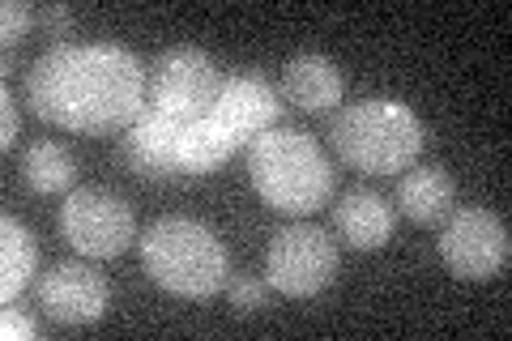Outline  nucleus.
<instances>
[{
    "instance_id": "obj_20",
    "label": "nucleus",
    "mask_w": 512,
    "mask_h": 341,
    "mask_svg": "<svg viewBox=\"0 0 512 341\" xmlns=\"http://www.w3.org/2000/svg\"><path fill=\"white\" fill-rule=\"evenodd\" d=\"M18 141V103L9 90H0V150H13Z\"/></svg>"
},
{
    "instance_id": "obj_16",
    "label": "nucleus",
    "mask_w": 512,
    "mask_h": 341,
    "mask_svg": "<svg viewBox=\"0 0 512 341\" xmlns=\"http://www.w3.org/2000/svg\"><path fill=\"white\" fill-rule=\"evenodd\" d=\"M0 235H5V239H0V299L13 303L30 286V278H35L39 248H35L30 231L13 214L0 218Z\"/></svg>"
},
{
    "instance_id": "obj_5",
    "label": "nucleus",
    "mask_w": 512,
    "mask_h": 341,
    "mask_svg": "<svg viewBox=\"0 0 512 341\" xmlns=\"http://www.w3.org/2000/svg\"><path fill=\"white\" fill-rule=\"evenodd\" d=\"M338 273V243L320 226H282L265 252V282L286 299L320 295Z\"/></svg>"
},
{
    "instance_id": "obj_13",
    "label": "nucleus",
    "mask_w": 512,
    "mask_h": 341,
    "mask_svg": "<svg viewBox=\"0 0 512 341\" xmlns=\"http://www.w3.org/2000/svg\"><path fill=\"white\" fill-rule=\"evenodd\" d=\"M282 90H286V99L303 111H329L342 103V73L333 60L308 52V56H295L286 64Z\"/></svg>"
},
{
    "instance_id": "obj_11",
    "label": "nucleus",
    "mask_w": 512,
    "mask_h": 341,
    "mask_svg": "<svg viewBox=\"0 0 512 341\" xmlns=\"http://www.w3.org/2000/svg\"><path fill=\"white\" fill-rule=\"evenodd\" d=\"M180 120L163 116V111L146 107L141 116L128 124V133L120 141V162L128 171L146 175V180H163V175H175V145H180Z\"/></svg>"
},
{
    "instance_id": "obj_19",
    "label": "nucleus",
    "mask_w": 512,
    "mask_h": 341,
    "mask_svg": "<svg viewBox=\"0 0 512 341\" xmlns=\"http://www.w3.org/2000/svg\"><path fill=\"white\" fill-rule=\"evenodd\" d=\"M30 22H35V9H30L26 0H5V9H0V43L5 47L22 43Z\"/></svg>"
},
{
    "instance_id": "obj_7",
    "label": "nucleus",
    "mask_w": 512,
    "mask_h": 341,
    "mask_svg": "<svg viewBox=\"0 0 512 341\" xmlns=\"http://www.w3.org/2000/svg\"><path fill=\"white\" fill-rule=\"evenodd\" d=\"M60 235L90 261H111L137 239V222L116 192L107 188H77L60 205Z\"/></svg>"
},
{
    "instance_id": "obj_6",
    "label": "nucleus",
    "mask_w": 512,
    "mask_h": 341,
    "mask_svg": "<svg viewBox=\"0 0 512 341\" xmlns=\"http://www.w3.org/2000/svg\"><path fill=\"white\" fill-rule=\"evenodd\" d=\"M218 90H222L218 64L205 52H197V47H171V52H163L154 60V73L146 86L150 107L180 124L210 116L218 103Z\"/></svg>"
},
{
    "instance_id": "obj_18",
    "label": "nucleus",
    "mask_w": 512,
    "mask_h": 341,
    "mask_svg": "<svg viewBox=\"0 0 512 341\" xmlns=\"http://www.w3.org/2000/svg\"><path fill=\"white\" fill-rule=\"evenodd\" d=\"M227 299H231V307H239V312H265L269 282H261L256 273H235V278H227Z\"/></svg>"
},
{
    "instance_id": "obj_3",
    "label": "nucleus",
    "mask_w": 512,
    "mask_h": 341,
    "mask_svg": "<svg viewBox=\"0 0 512 341\" xmlns=\"http://www.w3.org/2000/svg\"><path fill=\"white\" fill-rule=\"evenodd\" d=\"M252 188L278 214H312L333 197V167L325 150L299 128H269L248 154Z\"/></svg>"
},
{
    "instance_id": "obj_2",
    "label": "nucleus",
    "mask_w": 512,
    "mask_h": 341,
    "mask_svg": "<svg viewBox=\"0 0 512 341\" xmlns=\"http://www.w3.org/2000/svg\"><path fill=\"white\" fill-rule=\"evenodd\" d=\"M141 265L150 282L180 299H214L231 278L222 239L197 218H158L141 235Z\"/></svg>"
},
{
    "instance_id": "obj_14",
    "label": "nucleus",
    "mask_w": 512,
    "mask_h": 341,
    "mask_svg": "<svg viewBox=\"0 0 512 341\" xmlns=\"http://www.w3.org/2000/svg\"><path fill=\"white\" fill-rule=\"evenodd\" d=\"M453 201H457V188L448 180L444 167H419V171H406L397 180V205L410 222H444L453 214Z\"/></svg>"
},
{
    "instance_id": "obj_12",
    "label": "nucleus",
    "mask_w": 512,
    "mask_h": 341,
    "mask_svg": "<svg viewBox=\"0 0 512 341\" xmlns=\"http://www.w3.org/2000/svg\"><path fill=\"white\" fill-rule=\"evenodd\" d=\"M333 226L338 235L359 252H376L389 243L393 235V205L380 197V192H367V188H355L333 205Z\"/></svg>"
},
{
    "instance_id": "obj_4",
    "label": "nucleus",
    "mask_w": 512,
    "mask_h": 341,
    "mask_svg": "<svg viewBox=\"0 0 512 341\" xmlns=\"http://www.w3.org/2000/svg\"><path fill=\"white\" fill-rule=\"evenodd\" d=\"M329 141L346 167L367 171V175H393V171H406L423 154L427 128L406 103L363 99L333 116Z\"/></svg>"
},
{
    "instance_id": "obj_8",
    "label": "nucleus",
    "mask_w": 512,
    "mask_h": 341,
    "mask_svg": "<svg viewBox=\"0 0 512 341\" xmlns=\"http://www.w3.org/2000/svg\"><path fill=\"white\" fill-rule=\"evenodd\" d=\"M508 226L491 209H453L440 226V256L457 278L487 282L508 265Z\"/></svg>"
},
{
    "instance_id": "obj_22",
    "label": "nucleus",
    "mask_w": 512,
    "mask_h": 341,
    "mask_svg": "<svg viewBox=\"0 0 512 341\" xmlns=\"http://www.w3.org/2000/svg\"><path fill=\"white\" fill-rule=\"evenodd\" d=\"M35 22H43L47 30H64L73 22V9L69 5H43V9H35Z\"/></svg>"
},
{
    "instance_id": "obj_17",
    "label": "nucleus",
    "mask_w": 512,
    "mask_h": 341,
    "mask_svg": "<svg viewBox=\"0 0 512 341\" xmlns=\"http://www.w3.org/2000/svg\"><path fill=\"white\" fill-rule=\"evenodd\" d=\"M22 171H26V184L35 192H64L77 175V162L60 141H35L22 154Z\"/></svg>"
},
{
    "instance_id": "obj_1",
    "label": "nucleus",
    "mask_w": 512,
    "mask_h": 341,
    "mask_svg": "<svg viewBox=\"0 0 512 341\" xmlns=\"http://www.w3.org/2000/svg\"><path fill=\"white\" fill-rule=\"evenodd\" d=\"M146 69L120 43L52 47L35 60L26 77V99L35 116L73 128V133H107L124 128L146 111Z\"/></svg>"
},
{
    "instance_id": "obj_15",
    "label": "nucleus",
    "mask_w": 512,
    "mask_h": 341,
    "mask_svg": "<svg viewBox=\"0 0 512 341\" xmlns=\"http://www.w3.org/2000/svg\"><path fill=\"white\" fill-rule=\"evenodd\" d=\"M239 150V141L231 137V128L218 116H201L180 128V145H175V167L188 175H205L218 162H227Z\"/></svg>"
},
{
    "instance_id": "obj_10",
    "label": "nucleus",
    "mask_w": 512,
    "mask_h": 341,
    "mask_svg": "<svg viewBox=\"0 0 512 341\" xmlns=\"http://www.w3.org/2000/svg\"><path fill=\"white\" fill-rule=\"evenodd\" d=\"M39 307L60 324H90L107 312V282L86 265H56L39 278Z\"/></svg>"
},
{
    "instance_id": "obj_21",
    "label": "nucleus",
    "mask_w": 512,
    "mask_h": 341,
    "mask_svg": "<svg viewBox=\"0 0 512 341\" xmlns=\"http://www.w3.org/2000/svg\"><path fill=\"white\" fill-rule=\"evenodd\" d=\"M39 329H35V320H30V316H22V312H13V307H5V316H0V337H5V341H30V337H35Z\"/></svg>"
},
{
    "instance_id": "obj_9",
    "label": "nucleus",
    "mask_w": 512,
    "mask_h": 341,
    "mask_svg": "<svg viewBox=\"0 0 512 341\" xmlns=\"http://www.w3.org/2000/svg\"><path fill=\"white\" fill-rule=\"evenodd\" d=\"M278 111H282L278 94L261 73H235L222 81L210 116H218L231 128V137L244 145V141H256L261 133H269V128L278 124Z\"/></svg>"
}]
</instances>
